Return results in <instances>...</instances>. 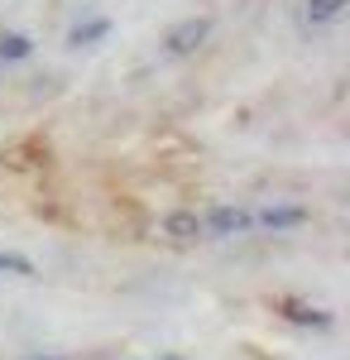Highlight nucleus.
<instances>
[{
	"mask_svg": "<svg viewBox=\"0 0 350 360\" xmlns=\"http://www.w3.org/2000/svg\"><path fill=\"white\" fill-rule=\"evenodd\" d=\"M283 317H293V322H302V327H331V312H322V307L312 303H293V298H283Z\"/></svg>",
	"mask_w": 350,
	"mask_h": 360,
	"instance_id": "5",
	"label": "nucleus"
},
{
	"mask_svg": "<svg viewBox=\"0 0 350 360\" xmlns=\"http://www.w3.org/2000/svg\"><path fill=\"white\" fill-rule=\"evenodd\" d=\"M350 0H307V20L312 25H331V20H341L346 15Z\"/></svg>",
	"mask_w": 350,
	"mask_h": 360,
	"instance_id": "8",
	"label": "nucleus"
},
{
	"mask_svg": "<svg viewBox=\"0 0 350 360\" xmlns=\"http://www.w3.org/2000/svg\"><path fill=\"white\" fill-rule=\"evenodd\" d=\"M159 231L168 236V240H178V245H188V240H202V236H207L197 212H173V217H163V221H159Z\"/></svg>",
	"mask_w": 350,
	"mask_h": 360,
	"instance_id": "3",
	"label": "nucleus"
},
{
	"mask_svg": "<svg viewBox=\"0 0 350 360\" xmlns=\"http://www.w3.org/2000/svg\"><path fill=\"white\" fill-rule=\"evenodd\" d=\"M254 226H264V231H283V226H302L307 221V212L302 207H264V212H249Z\"/></svg>",
	"mask_w": 350,
	"mask_h": 360,
	"instance_id": "4",
	"label": "nucleus"
},
{
	"mask_svg": "<svg viewBox=\"0 0 350 360\" xmlns=\"http://www.w3.org/2000/svg\"><path fill=\"white\" fill-rule=\"evenodd\" d=\"M0 274H20V278H29V274H34V264H29L25 255H0Z\"/></svg>",
	"mask_w": 350,
	"mask_h": 360,
	"instance_id": "9",
	"label": "nucleus"
},
{
	"mask_svg": "<svg viewBox=\"0 0 350 360\" xmlns=\"http://www.w3.org/2000/svg\"><path fill=\"white\" fill-rule=\"evenodd\" d=\"M159 360H183V356H159Z\"/></svg>",
	"mask_w": 350,
	"mask_h": 360,
	"instance_id": "11",
	"label": "nucleus"
},
{
	"mask_svg": "<svg viewBox=\"0 0 350 360\" xmlns=\"http://www.w3.org/2000/svg\"><path fill=\"white\" fill-rule=\"evenodd\" d=\"M207 39H212V20H207V15H192V20H178V25L163 34V53L188 58V53H197Z\"/></svg>",
	"mask_w": 350,
	"mask_h": 360,
	"instance_id": "1",
	"label": "nucleus"
},
{
	"mask_svg": "<svg viewBox=\"0 0 350 360\" xmlns=\"http://www.w3.org/2000/svg\"><path fill=\"white\" fill-rule=\"evenodd\" d=\"M29 360H63V356H29Z\"/></svg>",
	"mask_w": 350,
	"mask_h": 360,
	"instance_id": "10",
	"label": "nucleus"
},
{
	"mask_svg": "<svg viewBox=\"0 0 350 360\" xmlns=\"http://www.w3.org/2000/svg\"><path fill=\"white\" fill-rule=\"evenodd\" d=\"M249 226H254V217L245 207H216V212L202 217V231H212V236H240Z\"/></svg>",
	"mask_w": 350,
	"mask_h": 360,
	"instance_id": "2",
	"label": "nucleus"
},
{
	"mask_svg": "<svg viewBox=\"0 0 350 360\" xmlns=\"http://www.w3.org/2000/svg\"><path fill=\"white\" fill-rule=\"evenodd\" d=\"M110 34V20H82L72 34H67V44L72 49H86V44H96V39H106Z\"/></svg>",
	"mask_w": 350,
	"mask_h": 360,
	"instance_id": "6",
	"label": "nucleus"
},
{
	"mask_svg": "<svg viewBox=\"0 0 350 360\" xmlns=\"http://www.w3.org/2000/svg\"><path fill=\"white\" fill-rule=\"evenodd\" d=\"M34 53V39L29 34H0V63H20Z\"/></svg>",
	"mask_w": 350,
	"mask_h": 360,
	"instance_id": "7",
	"label": "nucleus"
}]
</instances>
